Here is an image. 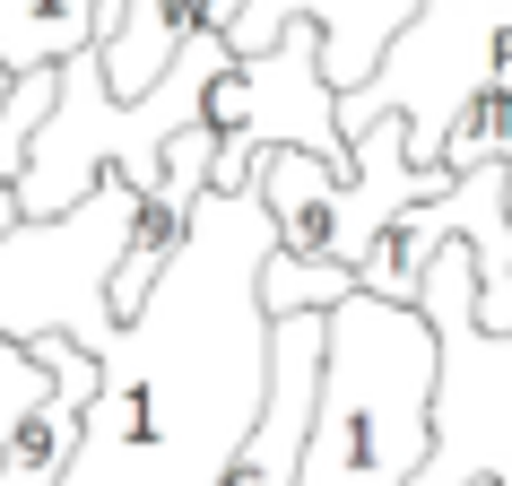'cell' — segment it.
<instances>
[{
  "label": "cell",
  "instance_id": "6da1fadb",
  "mask_svg": "<svg viewBox=\"0 0 512 486\" xmlns=\"http://www.w3.org/2000/svg\"><path fill=\"white\" fill-rule=\"evenodd\" d=\"M278 226L261 191H200L174 261L96 356L87 434L61 486H217L270 391L261 270Z\"/></svg>",
  "mask_w": 512,
  "mask_h": 486
},
{
  "label": "cell",
  "instance_id": "7a4b0ae2",
  "mask_svg": "<svg viewBox=\"0 0 512 486\" xmlns=\"http://www.w3.org/2000/svg\"><path fill=\"white\" fill-rule=\"evenodd\" d=\"M434 322L391 296H348L322 322V400L296 486H408L434 452Z\"/></svg>",
  "mask_w": 512,
  "mask_h": 486
},
{
  "label": "cell",
  "instance_id": "3957f363",
  "mask_svg": "<svg viewBox=\"0 0 512 486\" xmlns=\"http://www.w3.org/2000/svg\"><path fill=\"white\" fill-rule=\"evenodd\" d=\"M226 53H235L226 35H191L183 53L165 61V79L148 87V96H113L96 44L70 53V61H53V105H44V122H35V139H27V165H18L27 217L70 209L96 174H131L139 191H157L165 139L183 131V122H200V96H209V79L226 70Z\"/></svg>",
  "mask_w": 512,
  "mask_h": 486
},
{
  "label": "cell",
  "instance_id": "277c9868",
  "mask_svg": "<svg viewBox=\"0 0 512 486\" xmlns=\"http://www.w3.org/2000/svg\"><path fill=\"white\" fill-rule=\"evenodd\" d=\"M139 217V183L131 174H96V183L53 217H18L0 235V330L9 339H79L87 356L113 348V261L131 243Z\"/></svg>",
  "mask_w": 512,
  "mask_h": 486
},
{
  "label": "cell",
  "instance_id": "5b68a950",
  "mask_svg": "<svg viewBox=\"0 0 512 486\" xmlns=\"http://www.w3.org/2000/svg\"><path fill=\"white\" fill-rule=\"evenodd\" d=\"M486 87L512 96V0H417L391 27V44L374 53V70L356 87H339V131L400 113L408 157L434 165L460 105L486 96Z\"/></svg>",
  "mask_w": 512,
  "mask_h": 486
},
{
  "label": "cell",
  "instance_id": "8992f818",
  "mask_svg": "<svg viewBox=\"0 0 512 486\" xmlns=\"http://www.w3.org/2000/svg\"><path fill=\"white\" fill-rule=\"evenodd\" d=\"M443 183H452L443 165L408 157V122L400 113L348 131V165L313 157V148H270V157L252 165V191H261V209H270V226H278V252H287V261H339V270H356L365 243H374L408 200H426V191H443Z\"/></svg>",
  "mask_w": 512,
  "mask_h": 486
},
{
  "label": "cell",
  "instance_id": "52a82bcc",
  "mask_svg": "<svg viewBox=\"0 0 512 486\" xmlns=\"http://www.w3.org/2000/svg\"><path fill=\"white\" fill-rule=\"evenodd\" d=\"M417 313L434 322V452L408 486H512V330L478 322V252L443 243L426 261Z\"/></svg>",
  "mask_w": 512,
  "mask_h": 486
},
{
  "label": "cell",
  "instance_id": "ba28073f",
  "mask_svg": "<svg viewBox=\"0 0 512 486\" xmlns=\"http://www.w3.org/2000/svg\"><path fill=\"white\" fill-rule=\"evenodd\" d=\"M200 122L217 131V174L209 191L252 183V165L270 148H313V157L348 165V131H339V87L322 70V27L296 18L270 35L261 53H226V70L200 96Z\"/></svg>",
  "mask_w": 512,
  "mask_h": 486
},
{
  "label": "cell",
  "instance_id": "9c48e42d",
  "mask_svg": "<svg viewBox=\"0 0 512 486\" xmlns=\"http://www.w3.org/2000/svg\"><path fill=\"white\" fill-rule=\"evenodd\" d=\"M27 348L44 356V391H35V408L18 417L9 452H0V486H61L70 478V452H79V434H87L96 356H87L79 339H61V330H44V339H27Z\"/></svg>",
  "mask_w": 512,
  "mask_h": 486
},
{
  "label": "cell",
  "instance_id": "30bf717a",
  "mask_svg": "<svg viewBox=\"0 0 512 486\" xmlns=\"http://www.w3.org/2000/svg\"><path fill=\"white\" fill-rule=\"evenodd\" d=\"M408 9H417V0H243V18H235L226 44H235V53H261L270 35H287L296 18H313V27H322V70H330V87H356Z\"/></svg>",
  "mask_w": 512,
  "mask_h": 486
},
{
  "label": "cell",
  "instance_id": "8fae6325",
  "mask_svg": "<svg viewBox=\"0 0 512 486\" xmlns=\"http://www.w3.org/2000/svg\"><path fill=\"white\" fill-rule=\"evenodd\" d=\"M235 18H243V0H122V18L96 44L105 53V87L113 96H148L191 35H235Z\"/></svg>",
  "mask_w": 512,
  "mask_h": 486
},
{
  "label": "cell",
  "instance_id": "7c38bea8",
  "mask_svg": "<svg viewBox=\"0 0 512 486\" xmlns=\"http://www.w3.org/2000/svg\"><path fill=\"white\" fill-rule=\"evenodd\" d=\"M122 0H0V70H53V61L105 44Z\"/></svg>",
  "mask_w": 512,
  "mask_h": 486
},
{
  "label": "cell",
  "instance_id": "4fadbf2b",
  "mask_svg": "<svg viewBox=\"0 0 512 486\" xmlns=\"http://www.w3.org/2000/svg\"><path fill=\"white\" fill-rule=\"evenodd\" d=\"M486 157H504L512 165V96L504 87H486V96H469L460 105V122L443 131V174H469V165H486Z\"/></svg>",
  "mask_w": 512,
  "mask_h": 486
},
{
  "label": "cell",
  "instance_id": "5bb4252c",
  "mask_svg": "<svg viewBox=\"0 0 512 486\" xmlns=\"http://www.w3.org/2000/svg\"><path fill=\"white\" fill-rule=\"evenodd\" d=\"M348 287H356V270H339V261H287V252H270V270H261V304L270 313H330Z\"/></svg>",
  "mask_w": 512,
  "mask_h": 486
},
{
  "label": "cell",
  "instance_id": "9a60e30c",
  "mask_svg": "<svg viewBox=\"0 0 512 486\" xmlns=\"http://www.w3.org/2000/svg\"><path fill=\"white\" fill-rule=\"evenodd\" d=\"M35 391H44V356H35L27 339H9V330H0V452H9L18 417L35 408Z\"/></svg>",
  "mask_w": 512,
  "mask_h": 486
},
{
  "label": "cell",
  "instance_id": "2e32d148",
  "mask_svg": "<svg viewBox=\"0 0 512 486\" xmlns=\"http://www.w3.org/2000/svg\"><path fill=\"white\" fill-rule=\"evenodd\" d=\"M18 217H27V200H18V183H0V235H9Z\"/></svg>",
  "mask_w": 512,
  "mask_h": 486
},
{
  "label": "cell",
  "instance_id": "e0dca14e",
  "mask_svg": "<svg viewBox=\"0 0 512 486\" xmlns=\"http://www.w3.org/2000/svg\"><path fill=\"white\" fill-rule=\"evenodd\" d=\"M9 79H18V70H0V96H9Z\"/></svg>",
  "mask_w": 512,
  "mask_h": 486
},
{
  "label": "cell",
  "instance_id": "ac0fdd59",
  "mask_svg": "<svg viewBox=\"0 0 512 486\" xmlns=\"http://www.w3.org/2000/svg\"><path fill=\"white\" fill-rule=\"evenodd\" d=\"M504 209H512V174H504Z\"/></svg>",
  "mask_w": 512,
  "mask_h": 486
},
{
  "label": "cell",
  "instance_id": "d6986e66",
  "mask_svg": "<svg viewBox=\"0 0 512 486\" xmlns=\"http://www.w3.org/2000/svg\"><path fill=\"white\" fill-rule=\"evenodd\" d=\"M469 486H495V478H469Z\"/></svg>",
  "mask_w": 512,
  "mask_h": 486
}]
</instances>
